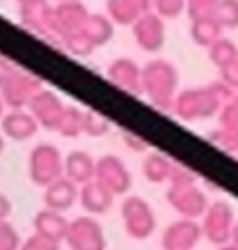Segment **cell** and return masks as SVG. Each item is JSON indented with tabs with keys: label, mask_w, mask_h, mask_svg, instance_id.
Listing matches in <instances>:
<instances>
[{
	"label": "cell",
	"mask_w": 238,
	"mask_h": 250,
	"mask_svg": "<svg viewBox=\"0 0 238 250\" xmlns=\"http://www.w3.org/2000/svg\"><path fill=\"white\" fill-rule=\"evenodd\" d=\"M64 176V158L60 150L51 143H41L33 146L29 154V178L35 186L47 188L55 180Z\"/></svg>",
	"instance_id": "cell-1"
},
{
	"label": "cell",
	"mask_w": 238,
	"mask_h": 250,
	"mask_svg": "<svg viewBox=\"0 0 238 250\" xmlns=\"http://www.w3.org/2000/svg\"><path fill=\"white\" fill-rule=\"evenodd\" d=\"M43 90L41 80L25 70L16 68L14 74L8 78V82L0 88V94L4 98V104L12 109H25V105L31 104V100Z\"/></svg>",
	"instance_id": "cell-2"
},
{
	"label": "cell",
	"mask_w": 238,
	"mask_h": 250,
	"mask_svg": "<svg viewBox=\"0 0 238 250\" xmlns=\"http://www.w3.org/2000/svg\"><path fill=\"white\" fill-rule=\"evenodd\" d=\"M64 242L70 250H105L103 229L94 217H78L70 221Z\"/></svg>",
	"instance_id": "cell-3"
},
{
	"label": "cell",
	"mask_w": 238,
	"mask_h": 250,
	"mask_svg": "<svg viewBox=\"0 0 238 250\" xmlns=\"http://www.w3.org/2000/svg\"><path fill=\"white\" fill-rule=\"evenodd\" d=\"M121 213H123V221H125V229H127L129 236L146 238L152 232L154 219H152V211L148 209L144 199H140L137 195L127 197L121 205Z\"/></svg>",
	"instance_id": "cell-4"
},
{
	"label": "cell",
	"mask_w": 238,
	"mask_h": 250,
	"mask_svg": "<svg viewBox=\"0 0 238 250\" xmlns=\"http://www.w3.org/2000/svg\"><path fill=\"white\" fill-rule=\"evenodd\" d=\"M27 107L33 113V117L37 119V123L43 129H49V131H59L62 115L66 111V107L60 102V98L57 94H53L51 90H41L31 100V104Z\"/></svg>",
	"instance_id": "cell-5"
},
{
	"label": "cell",
	"mask_w": 238,
	"mask_h": 250,
	"mask_svg": "<svg viewBox=\"0 0 238 250\" xmlns=\"http://www.w3.org/2000/svg\"><path fill=\"white\" fill-rule=\"evenodd\" d=\"M88 16H90V12L80 0L57 2V6H53V23H55L57 39L62 41L64 35H68L76 29H82Z\"/></svg>",
	"instance_id": "cell-6"
},
{
	"label": "cell",
	"mask_w": 238,
	"mask_h": 250,
	"mask_svg": "<svg viewBox=\"0 0 238 250\" xmlns=\"http://www.w3.org/2000/svg\"><path fill=\"white\" fill-rule=\"evenodd\" d=\"M103 188H107L113 195L125 193L131 186V176L125 164L115 158L113 154H107L99 160H96V178Z\"/></svg>",
	"instance_id": "cell-7"
},
{
	"label": "cell",
	"mask_w": 238,
	"mask_h": 250,
	"mask_svg": "<svg viewBox=\"0 0 238 250\" xmlns=\"http://www.w3.org/2000/svg\"><path fill=\"white\" fill-rule=\"evenodd\" d=\"M176 82L174 68L164 61H154L142 70V86L154 100L168 98Z\"/></svg>",
	"instance_id": "cell-8"
},
{
	"label": "cell",
	"mask_w": 238,
	"mask_h": 250,
	"mask_svg": "<svg viewBox=\"0 0 238 250\" xmlns=\"http://www.w3.org/2000/svg\"><path fill=\"white\" fill-rule=\"evenodd\" d=\"M0 127L4 137L20 143V141H27L31 137H35V133L39 131V123L33 117L31 111L25 109H10L8 113H4L0 117Z\"/></svg>",
	"instance_id": "cell-9"
},
{
	"label": "cell",
	"mask_w": 238,
	"mask_h": 250,
	"mask_svg": "<svg viewBox=\"0 0 238 250\" xmlns=\"http://www.w3.org/2000/svg\"><path fill=\"white\" fill-rule=\"evenodd\" d=\"M20 21L23 27H27L33 33L57 39L55 23H53V6L49 4V0L29 6H20Z\"/></svg>",
	"instance_id": "cell-10"
},
{
	"label": "cell",
	"mask_w": 238,
	"mask_h": 250,
	"mask_svg": "<svg viewBox=\"0 0 238 250\" xmlns=\"http://www.w3.org/2000/svg\"><path fill=\"white\" fill-rule=\"evenodd\" d=\"M43 189H45L43 191L45 207L53 209V211H60V213L70 209L74 205V201L80 197V186L74 184L72 180H68L66 176L55 180L53 184H49Z\"/></svg>",
	"instance_id": "cell-11"
},
{
	"label": "cell",
	"mask_w": 238,
	"mask_h": 250,
	"mask_svg": "<svg viewBox=\"0 0 238 250\" xmlns=\"http://www.w3.org/2000/svg\"><path fill=\"white\" fill-rule=\"evenodd\" d=\"M133 35L137 39V43L144 49V51H156L160 49L162 41H164V25L160 16L156 14H142L135 23H133Z\"/></svg>",
	"instance_id": "cell-12"
},
{
	"label": "cell",
	"mask_w": 238,
	"mask_h": 250,
	"mask_svg": "<svg viewBox=\"0 0 238 250\" xmlns=\"http://www.w3.org/2000/svg\"><path fill=\"white\" fill-rule=\"evenodd\" d=\"M70 221H66V217L60 211H53V209H43L37 211L33 217V229L37 234L53 240V242H62L66 238Z\"/></svg>",
	"instance_id": "cell-13"
},
{
	"label": "cell",
	"mask_w": 238,
	"mask_h": 250,
	"mask_svg": "<svg viewBox=\"0 0 238 250\" xmlns=\"http://www.w3.org/2000/svg\"><path fill=\"white\" fill-rule=\"evenodd\" d=\"M107 78L125 92H139L142 86V72L131 59H115L107 66Z\"/></svg>",
	"instance_id": "cell-14"
},
{
	"label": "cell",
	"mask_w": 238,
	"mask_h": 250,
	"mask_svg": "<svg viewBox=\"0 0 238 250\" xmlns=\"http://www.w3.org/2000/svg\"><path fill=\"white\" fill-rule=\"evenodd\" d=\"M113 193L103 188L98 180H92L84 186H80V205L84 211H88L90 215H101V213H107L113 205Z\"/></svg>",
	"instance_id": "cell-15"
},
{
	"label": "cell",
	"mask_w": 238,
	"mask_h": 250,
	"mask_svg": "<svg viewBox=\"0 0 238 250\" xmlns=\"http://www.w3.org/2000/svg\"><path fill=\"white\" fill-rule=\"evenodd\" d=\"M64 176L78 186H84L96 178V160L86 150H70L64 158Z\"/></svg>",
	"instance_id": "cell-16"
},
{
	"label": "cell",
	"mask_w": 238,
	"mask_h": 250,
	"mask_svg": "<svg viewBox=\"0 0 238 250\" xmlns=\"http://www.w3.org/2000/svg\"><path fill=\"white\" fill-rule=\"evenodd\" d=\"M150 0H107V16L113 23L133 25L142 14H146Z\"/></svg>",
	"instance_id": "cell-17"
},
{
	"label": "cell",
	"mask_w": 238,
	"mask_h": 250,
	"mask_svg": "<svg viewBox=\"0 0 238 250\" xmlns=\"http://www.w3.org/2000/svg\"><path fill=\"white\" fill-rule=\"evenodd\" d=\"M84 35L92 41V45L98 49L101 45H105L111 37H113V21L109 16L103 14H90L86 23L82 25Z\"/></svg>",
	"instance_id": "cell-18"
},
{
	"label": "cell",
	"mask_w": 238,
	"mask_h": 250,
	"mask_svg": "<svg viewBox=\"0 0 238 250\" xmlns=\"http://www.w3.org/2000/svg\"><path fill=\"white\" fill-rule=\"evenodd\" d=\"M59 133L62 137H78L84 133V111L78 107H66Z\"/></svg>",
	"instance_id": "cell-19"
},
{
	"label": "cell",
	"mask_w": 238,
	"mask_h": 250,
	"mask_svg": "<svg viewBox=\"0 0 238 250\" xmlns=\"http://www.w3.org/2000/svg\"><path fill=\"white\" fill-rule=\"evenodd\" d=\"M62 45L66 47L68 53H72V55H76V57H88V55H92V53L96 51V47H94L92 41L84 35L82 29H76V31L64 35V37H62Z\"/></svg>",
	"instance_id": "cell-20"
},
{
	"label": "cell",
	"mask_w": 238,
	"mask_h": 250,
	"mask_svg": "<svg viewBox=\"0 0 238 250\" xmlns=\"http://www.w3.org/2000/svg\"><path fill=\"white\" fill-rule=\"evenodd\" d=\"M109 127H111L109 121L103 115H99L98 111H94V109L84 111V135L101 137V135H105L109 131Z\"/></svg>",
	"instance_id": "cell-21"
},
{
	"label": "cell",
	"mask_w": 238,
	"mask_h": 250,
	"mask_svg": "<svg viewBox=\"0 0 238 250\" xmlns=\"http://www.w3.org/2000/svg\"><path fill=\"white\" fill-rule=\"evenodd\" d=\"M20 236L18 230L8 223H0V250H20Z\"/></svg>",
	"instance_id": "cell-22"
},
{
	"label": "cell",
	"mask_w": 238,
	"mask_h": 250,
	"mask_svg": "<svg viewBox=\"0 0 238 250\" xmlns=\"http://www.w3.org/2000/svg\"><path fill=\"white\" fill-rule=\"evenodd\" d=\"M20 250H59V242H53V240H49V238H45V236L33 232V234L20 246Z\"/></svg>",
	"instance_id": "cell-23"
},
{
	"label": "cell",
	"mask_w": 238,
	"mask_h": 250,
	"mask_svg": "<svg viewBox=\"0 0 238 250\" xmlns=\"http://www.w3.org/2000/svg\"><path fill=\"white\" fill-rule=\"evenodd\" d=\"M156 12L158 16H166V18H174L181 12L183 8V0H154Z\"/></svg>",
	"instance_id": "cell-24"
},
{
	"label": "cell",
	"mask_w": 238,
	"mask_h": 250,
	"mask_svg": "<svg viewBox=\"0 0 238 250\" xmlns=\"http://www.w3.org/2000/svg\"><path fill=\"white\" fill-rule=\"evenodd\" d=\"M14 70H16V66L8 61V59H4V57H0V88L8 82V78L14 74Z\"/></svg>",
	"instance_id": "cell-25"
},
{
	"label": "cell",
	"mask_w": 238,
	"mask_h": 250,
	"mask_svg": "<svg viewBox=\"0 0 238 250\" xmlns=\"http://www.w3.org/2000/svg\"><path fill=\"white\" fill-rule=\"evenodd\" d=\"M10 213H12V201L4 193H0V223H4L10 217Z\"/></svg>",
	"instance_id": "cell-26"
},
{
	"label": "cell",
	"mask_w": 238,
	"mask_h": 250,
	"mask_svg": "<svg viewBox=\"0 0 238 250\" xmlns=\"http://www.w3.org/2000/svg\"><path fill=\"white\" fill-rule=\"evenodd\" d=\"M20 6H29V4H37V2H45V0H16Z\"/></svg>",
	"instance_id": "cell-27"
},
{
	"label": "cell",
	"mask_w": 238,
	"mask_h": 250,
	"mask_svg": "<svg viewBox=\"0 0 238 250\" xmlns=\"http://www.w3.org/2000/svg\"><path fill=\"white\" fill-rule=\"evenodd\" d=\"M4 105H6V104H4V98H2V94H0V117L4 115Z\"/></svg>",
	"instance_id": "cell-28"
},
{
	"label": "cell",
	"mask_w": 238,
	"mask_h": 250,
	"mask_svg": "<svg viewBox=\"0 0 238 250\" xmlns=\"http://www.w3.org/2000/svg\"><path fill=\"white\" fill-rule=\"evenodd\" d=\"M2 150H4V139H2V135H0V154H2Z\"/></svg>",
	"instance_id": "cell-29"
},
{
	"label": "cell",
	"mask_w": 238,
	"mask_h": 250,
	"mask_svg": "<svg viewBox=\"0 0 238 250\" xmlns=\"http://www.w3.org/2000/svg\"><path fill=\"white\" fill-rule=\"evenodd\" d=\"M55 2H66V0H55Z\"/></svg>",
	"instance_id": "cell-30"
}]
</instances>
